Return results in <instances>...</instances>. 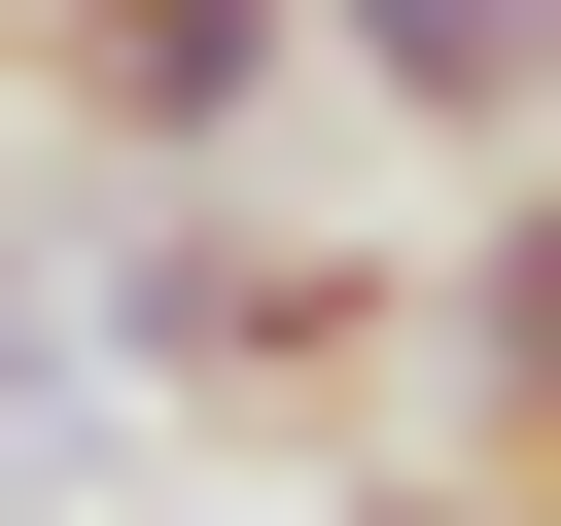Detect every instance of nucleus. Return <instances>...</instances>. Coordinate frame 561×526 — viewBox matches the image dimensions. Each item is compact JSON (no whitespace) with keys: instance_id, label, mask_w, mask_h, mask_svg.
Returning <instances> with one entry per match:
<instances>
[{"instance_id":"4","label":"nucleus","mask_w":561,"mask_h":526,"mask_svg":"<svg viewBox=\"0 0 561 526\" xmlns=\"http://www.w3.org/2000/svg\"><path fill=\"white\" fill-rule=\"evenodd\" d=\"M316 105H386L421 175H526L561 140V0H316Z\"/></svg>"},{"instance_id":"6","label":"nucleus","mask_w":561,"mask_h":526,"mask_svg":"<svg viewBox=\"0 0 561 526\" xmlns=\"http://www.w3.org/2000/svg\"><path fill=\"white\" fill-rule=\"evenodd\" d=\"M526 526H561V491H526Z\"/></svg>"},{"instance_id":"2","label":"nucleus","mask_w":561,"mask_h":526,"mask_svg":"<svg viewBox=\"0 0 561 526\" xmlns=\"http://www.w3.org/2000/svg\"><path fill=\"white\" fill-rule=\"evenodd\" d=\"M280 70H316V0H35V105H70L105 175H245Z\"/></svg>"},{"instance_id":"5","label":"nucleus","mask_w":561,"mask_h":526,"mask_svg":"<svg viewBox=\"0 0 561 526\" xmlns=\"http://www.w3.org/2000/svg\"><path fill=\"white\" fill-rule=\"evenodd\" d=\"M280 526H526L491 456H351V491H280Z\"/></svg>"},{"instance_id":"1","label":"nucleus","mask_w":561,"mask_h":526,"mask_svg":"<svg viewBox=\"0 0 561 526\" xmlns=\"http://www.w3.org/2000/svg\"><path fill=\"white\" fill-rule=\"evenodd\" d=\"M386 351H421L386 245H316V210H245V175H140V281H105V386H140V421H351Z\"/></svg>"},{"instance_id":"3","label":"nucleus","mask_w":561,"mask_h":526,"mask_svg":"<svg viewBox=\"0 0 561 526\" xmlns=\"http://www.w3.org/2000/svg\"><path fill=\"white\" fill-rule=\"evenodd\" d=\"M421 386H456V456H491V491H561V140L456 210V281H421Z\"/></svg>"}]
</instances>
